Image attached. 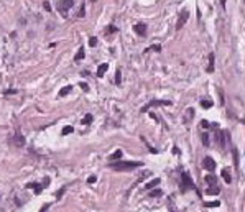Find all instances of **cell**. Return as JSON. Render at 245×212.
Listing matches in <instances>:
<instances>
[{
  "instance_id": "obj_30",
  "label": "cell",
  "mask_w": 245,
  "mask_h": 212,
  "mask_svg": "<svg viewBox=\"0 0 245 212\" xmlns=\"http://www.w3.org/2000/svg\"><path fill=\"white\" fill-rule=\"evenodd\" d=\"M107 33H117V28H115L114 25H110L109 28H107Z\"/></svg>"
},
{
  "instance_id": "obj_10",
  "label": "cell",
  "mask_w": 245,
  "mask_h": 212,
  "mask_svg": "<svg viewBox=\"0 0 245 212\" xmlns=\"http://www.w3.org/2000/svg\"><path fill=\"white\" fill-rule=\"evenodd\" d=\"M219 192H220L219 186H211V187H207V189H206V194L207 196H217Z\"/></svg>"
},
{
  "instance_id": "obj_22",
  "label": "cell",
  "mask_w": 245,
  "mask_h": 212,
  "mask_svg": "<svg viewBox=\"0 0 245 212\" xmlns=\"http://www.w3.org/2000/svg\"><path fill=\"white\" fill-rule=\"evenodd\" d=\"M120 82H122V71L117 69V71H115V84L118 86Z\"/></svg>"
},
{
  "instance_id": "obj_19",
  "label": "cell",
  "mask_w": 245,
  "mask_h": 212,
  "mask_svg": "<svg viewBox=\"0 0 245 212\" xmlns=\"http://www.w3.org/2000/svg\"><path fill=\"white\" fill-rule=\"evenodd\" d=\"M232 153H234V164H235V168H238V150L237 148H232Z\"/></svg>"
},
{
  "instance_id": "obj_16",
  "label": "cell",
  "mask_w": 245,
  "mask_h": 212,
  "mask_svg": "<svg viewBox=\"0 0 245 212\" xmlns=\"http://www.w3.org/2000/svg\"><path fill=\"white\" fill-rule=\"evenodd\" d=\"M212 105H214V104H212V100H211V99H203V100H201V107H203V109H211Z\"/></svg>"
},
{
  "instance_id": "obj_21",
  "label": "cell",
  "mask_w": 245,
  "mask_h": 212,
  "mask_svg": "<svg viewBox=\"0 0 245 212\" xmlns=\"http://www.w3.org/2000/svg\"><path fill=\"white\" fill-rule=\"evenodd\" d=\"M160 196H163V191H161V189H153V191L150 192V197H160Z\"/></svg>"
},
{
  "instance_id": "obj_12",
  "label": "cell",
  "mask_w": 245,
  "mask_h": 212,
  "mask_svg": "<svg viewBox=\"0 0 245 212\" xmlns=\"http://www.w3.org/2000/svg\"><path fill=\"white\" fill-rule=\"evenodd\" d=\"M107 67H109V64L107 63H104V64H100L99 67H97V76L99 77H102L104 74H105V71H107Z\"/></svg>"
},
{
  "instance_id": "obj_34",
  "label": "cell",
  "mask_w": 245,
  "mask_h": 212,
  "mask_svg": "<svg viewBox=\"0 0 245 212\" xmlns=\"http://www.w3.org/2000/svg\"><path fill=\"white\" fill-rule=\"evenodd\" d=\"M43 7L46 8V10H48V12H50V10H51V5H50V4H48V2H45V4H43Z\"/></svg>"
},
{
  "instance_id": "obj_25",
  "label": "cell",
  "mask_w": 245,
  "mask_h": 212,
  "mask_svg": "<svg viewBox=\"0 0 245 212\" xmlns=\"http://www.w3.org/2000/svg\"><path fill=\"white\" fill-rule=\"evenodd\" d=\"M91 122H92V115H91V113H87V115L82 118V124H84V125H89Z\"/></svg>"
},
{
  "instance_id": "obj_17",
  "label": "cell",
  "mask_w": 245,
  "mask_h": 212,
  "mask_svg": "<svg viewBox=\"0 0 245 212\" xmlns=\"http://www.w3.org/2000/svg\"><path fill=\"white\" fill-rule=\"evenodd\" d=\"M71 91H72V86H64V87H63V89H61V91H59V96H61V97L68 96V94H69V92H71Z\"/></svg>"
},
{
  "instance_id": "obj_18",
  "label": "cell",
  "mask_w": 245,
  "mask_h": 212,
  "mask_svg": "<svg viewBox=\"0 0 245 212\" xmlns=\"http://www.w3.org/2000/svg\"><path fill=\"white\" fill-rule=\"evenodd\" d=\"M157 184H160V178H155L153 181H150V183H146V189H151V187H155Z\"/></svg>"
},
{
  "instance_id": "obj_32",
  "label": "cell",
  "mask_w": 245,
  "mask_h": 212,
  "mask_svg": "<svg viewBox=\"0 0 245 212\" xmlns=\"http://www.w3.org/2000/svg\"><path fill=\"white\" fill-rule=\"evenodd\" d=\"M201 127H203V128H209L211 124H209L207 120H203V122H201Z\"/></svg>"
},
{
  "instance_id": "obj_28",
  "label": "cell",
  "mask_w": 245,
  "mask_h": 212,
  "mask_svg": "<svg viewBox=\"0 0 245 212\" xmlns=\"http://www.w3.org/2000/svg\"><path fill=\"white\" fill-rule=\"evenodd\" d=\"M84 13H86V5L82 4V5H81V8H79V13H78V17H81V18H82V17H84Z\"/></svg>"
},
{
  "instance_id": "obj_37",
  "label": "cell",
  "mask_w": 245,
  "mask_h": 212,
  "mask_svg": "<svg viewBox=\"0 0 245 212\" xmlns=\"http://www.w3.org/2000/svg\"><path fill=\"white\" fill-rule=\"evenodd\" d=\"M92 2H96V0H92Z\"/></svg>"
},
{
  "instance_id": "obj_6",
  "label": "cell",
  "mask_w": 245,
  "mask_h": 212,
  "mask_svg": "<svg viewBox=\"0 0 245 212\" xmlns=\"http://www.w3.org/2000/svg\"><path fill=\"white\" fill-rule=\"evenodd\" d=\"M203 166H204V170L212 173V171H216V161H214L211 156H206V158L203 159Z\"/></svg>"
},
{
  "instance_id": "obj_33",
  "label": "cell",
  "mask_w": 245,
  "mask_h": 212,
  "mask_svg": "<svg viewBox=\"0 0 245 212\" xmlns=\"http://www.w3.org/2000/svg\"><path fill=\"white\" fill-rule=\"evenodd\" d=\"M81 89L82 91H89V86L86 84V82H81Z\"/></svg>"
},
{
  "instance_id": "obj_31",
  "label": "cell",
  "mask_w": 245,
  "mask_h": 212,
  "mask_svg": "<svg viewBox=\"0 0 245 212\" xmlns=\"http://www.w3.org/2000/svg\"><path fill=\"white\" fill-rule=\"evenodd\" d=\"M5 96H12V94H17V91H15V89H8V91H5L4 92Z\"/></svg>"
},
{
  "instance_id": "obj_36",
  "label": "cell",
  "mask_w": 245,
  "mask_h": 212,
  "mask_svg": "<svg viewBox=\"0 0 245 212\" xmlns=\"http://www.w3.org/2000/svg\"><path fill=\"white\" fill-rule=\"evenodd\" d=\"M222 5H225V0H222Z\"/></svg>"
},
{
  "instance_id": "obj_26",
  "label": "cell",
  "mask_w": 245,
  "mask_h": 212,
  "mask_svg": "<svg viewBox=\"0 0 245 212\" xmlns=\"http://www.w3.org/2000/svg\"><path fill=\"white\" fill-rule=\"evenodd\" d=\"M203 143L204 146H209V133H203Z\"/></svg>"
},
{
  "instance_id": "obj_24",
  "label": "cell",
  "mask_w": 245,
  "mask_h": 212,
  "mask_svg": "<svg viewBox=\"0 0 245 212\" xmlns=\"http://www.w3.org/2000/svg\"><path fill=\"white\" fill-rule=\"evenodd\" d=\"M72 130H74V128H72V125H66V127L63 128V135H69V133H72Z\"/></svg>"
},
{
  "instance_id": "obj_23",
  "label": "cell",
  "mask_w": 245,
  "mask_h": 212,
  "mask_svg": "<svg viewBox=\"0 0 245 212\" xmlns=\"http://www.w3.org/2000/svg\"><path fill=\"white\" fill-rule=\"evenodd\" d=\"M120 158H122V150H117L114 155H110V159H112V161H115V159H120Z\"/></svg>"
},
{
  "instance_id": "obj_27",
  "label": "cell",
  "mask_w": 245,
  "mask_h": 212,
  "mask_svg": "<svg viewBox=\"0 0 245 212\" xmlns=\"http://www.w3.org/2000/svg\"><path fill=\"white\" fill-rule=\"evenodd\" d=\"M220 202L219 201H214V202H206V207H219Z\"/></svg>"
},
{
  "instance_id": "obj_35",
  "label": "cell",
  "mask_w": 245,
  "mask_h": 212,
  "mask_svg": "<svg viewBox=\"0 0 245 212\" xmlns=\"http://www.w3.org/2000/svg\"><path fill=\"white\" fill-rule=\"evenodd\" d=\"M96 179H97L96 176H91V178H89V183H91V184H92V183H96Z\"/></svg>"
},
{
  "instance_id": "obj_15",
  "label": "cell",
  "mask_w": 245,
  "mask_h": 212,
  "mask_svg": "<svg viewBox=\"0 0 245 212\" xmlns=\"http://www.w3.org/2000/svg\"><path fill=\"white\" fill-rule=\"evenodd\" d=\"M82 59H84V48L81 46L79 51H78V54L74 56V61H76V63H79V61H82Z\"/></svg>"
},
{
  "instance_id": "obj_29",
  "label": "cell",
  "mask_w": 245,
  "mask_h": 212,
  "mask_svg": "<svg viewBox=\"0 0 245 212\" xmlns=\"http://www.w3.org/2000/svg\"><path fill=\"white\" fill-rule=\"evenodd\" d=\"M89 46H92V48H94V46H97V38H94V36H92V38L89 39Z\"/></svg>"
},
{
  "instance_id": "obj_8",
  "label": "cell",
  "mask_w": 245,
  "mask_h": 212,
  "mask_svg": "<svg viewBox=\"0 0 245 212\" xmlns=\"http://www.w3.org/2000/svg\"><path fill=\"white\" fill-rule=\"evenodd\" d=\"M133 28H135L137 35H140V36H145L146 35V25H145V23H137Z\"/></svg>"
},
{
  "instance_id": "obj_11",
  "label": "cell",
  "mask_w": 245,
  "mask_h": 212,
  "mask_svg": "<svg viewBox=\"0 0 245 212\" xmlns=\"http://www.w3.org/2000/svg\"><path fill=\"white\" fill-rule=\"evenodd\" d=\"M204 181H206L207 184H211V186H217V176H214V174H207V176L204 178Z\"/></svg>"
},
{
  "instance_id": "obj_5",
  "label": "cell",
  "mask_w": 245,
  "mask_h": 212,
  "mask_svg": "<svg viewBox=\"0 0 245 212\" xmlns=\"http://www.w3.org/2000/svg\"><path fill=\"white\" fill-rule=\"evenodd\" d=\"M188 18H189V12L188 10H183L181 13H179L178 21H176V30H181L183 26H184V23L188 21Z\"/></svg>"
},
{
  "instance_id": "obj_2",
  "label": "cell",
  "mask_w": 245,
  "mask_h": 212,
  "mask_svg": "<svg viewBox=\"0 0 245 212\" xmlns=\"http://www.w3.org/2000/svg\"><path fill=\"white\" fill-rule=\"evenodd\" d=\"M214 138H216V143L220 146V148H225V145H227V141H229V132H216L214 133Z\"/></svg>"
},
{
  "instance_id": "obj_13",
  "label": "cell",
  "mask_w": 245,
  "mask_h": 212,
  "mask_svg": "<svg viewBox=\"0 0 245 212\" xmlns=\"http://www.w3.org/2000/svg\"><path fill=\"white\" fill-rule=\"evenodd\" d=\"M26 187H28V189H35L36 194H39V192H41V186H39L38 183H28V184H26Z\"/></svg>"
},
{
  "instance_id": "obj_3",
  "label": "cell",
  "mask_w": 245,
  "mask_h": 212,
  "mask_svg": "<svg viewBox=\"0 0 245 212\" xmlns=\"http://www.w3.org/2000/svg\"><path fill=\"white\" fill-rule=\"evenodd\" d=\"M72 5H74V0H59L56 7H58V12H61L64 15L69 8H72Z\"/></svg>"
},
{
  "instance_id": "obj_20",
  "label": "cell",
  "mask_w": 245,
  "mask_h": 212,
  "mask_svg": "<svg viewBox=\"0 0 245 212\" xmlns=\"http://www.w3.org/2000/svg\"><path fill=\"white\" fill-rule=\"evenodd\" d=\"M222 178H224V181H225L227 184H230V183H232V178H230V174H229V171H227V170L222 171Z\"/></svg>"
},
{
  "instance_id": "obj_4",
  "label": "cell",
  "mask_w": 245,
  "mask_h": 212,
  "mask_svg": "<svg viewBox=\"0 0 245 212\" xmlns=\"http://www.w3.org/2000/svg\"><path fill=\"white\" fill-rule=\"evenodd\" d=\"M181 181H183V191H186V189H189V187H194V183H192V179L189 178V174L186 173V171H183L181 173Z\"/></svg>"
},
{
  "instance_id": "obj_7",
  "label": "cell",
  "mask_w": 245,
  "mask_h": 212,
  "mask_svg": "<svg viewBox=\"0 0 245 212\" xmlns=\"http://www.w3.org/2000/svg\"><path fill=\"white\" fill-rule=\"evenodd\" d=\"M170 100H153V102H150V104H146L145 107H142V112H148L151 107H155V105H170Z\"/></svg>"
},
{
  "instance_id": "obj_9",
  "label": "cell",
  "mask_w": 245,
  "mask_h": 212,
  "mask_svg": "<svg viewBox=\"0 0 245 212\" xmlns=\"http://www.w3.org/2000/svg\"><path fill=\"white\" fill-rule=\"evenodd\" d=\"M12 143H13V145H17V146H23V145H25V138L21 137L20 133H17L13 137V140H12Z\"/></svg>"
},
{
  "instance_id": "obj_14",
  "label": "cell",
  "mask_w": 245,
  "mask_h": 212,
  "mask_svg": "<svg viewBox=\"0 0 245 212\" xmlns=\"http://www.w3.org/2000/svg\"><path fill=\"white\" fill-rule=\"evenodd\" d=\"M214 59H216V56H214V53L209 54V67H207V72H214Z\"/></svg>"
},
{
  "instance_id": "obj_1",
  "label": "cell",
  "mask_w": 245,
  "mask_h": 212,
  "mask_svg": "<svg viewBox=\"0 0 245 212\" xmlns=\"http://www.w3.org/2000/svg\"><path fill=\"white\" fill-rule=\"evenodd\" d=\"M142 166V163H137V161H117V163H110V168L114 171H130V170H135V168Z\"/></svg>"
}]
</instances>
